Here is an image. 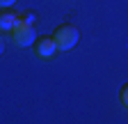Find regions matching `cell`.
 I'll return each mask as SVG.
<instances>
[{"label":"cell","mask_w":128,"mask_h":124,"mask_svg":"<svg viewBox=\"0 0 128 124\" xmlns=\"http://www.w3.org/2000/svg\"><path fill=\"white\" fill-rule=\"evenodd\" d=\"M53 37L57 41V51H71L73 46L80 41V30L73 23H62V25L55 28Z\"/></svg>","instance_id":"1"},{"label":"cell","mask_w":128,"mask_h":124,"mask_svg":"<svg viewBox=\"0 0 128 124\" xmlns=\"http://www.w3.org/2000/svg\"><path fill=\"white\" fill-rule=\"evenodd\" d=\"M12 41L18 46V48H28V46H34L37 41V30H34V23H28V21H18L14 25V30L9 32Z\"/></svg>","instance_id":"2"},{"label":"cell","mask_w":128,"mask_h":124,"mask_svg":"<svg viewBox=\"0 0 128 124\" xmlns=\"http://www.w3.org/2000/svg\"><path fill=\"white\" fill-rule=\"evenodd\" d=\"M55 51H57V41H55V37H48V35L37 37V41H34V53H37V57L48 60V57L55 55Z\"/></svg>","instance_id":"3"},{"label":"cell","mask_w":128,"mask_h":124,"mask_svg":"<svg viewBox=\"0 0 128 124\" xmlns=\"http://www.w3.org/2000/svg\"><path fill=\"white\" fill-rule=\"evenodd\" d=\"M18 21H21V14L18 12H14L9 7H2V9H0V32H7L9 35Z\"/></svg>","instance_id":"4"},{"label":"cell","mask_w":128,"mask_h":124,"mask_svg":"<svg viewBox=\"0 0 128 124\" xmlns=\"http://www.w3.org/2000/svg\"><path fill=\"white\" fill-rule=\"evenodd\" d=\"M119 101H121L124 108H128V83H124L121 90H119Z\"/></svg>","instance_id":"5"},{"label":"cell","mask_w":128,"mask_h":124,"mask_svg":"<svg viewBox=\"0 0 128 124\" xmlns=\"http://www.w3.org/2000/svg\"><path fill=\"white\" fill-rule=\"evenodd\" d=\"M21 19L28 21V23H34V16H32V14H21Z\"/></svg>","instance_id":"6"},{"label":"cell","mask_w":128,"mask_h":124,"mask_svg":"<svg viewBox=\"0 0 128 124\" xmlns=\"http://www.w3.org/2000/svg\"><path fill=\"white\" fill-rule=\"evenodd\" d=\"M16 0H0V7H12Z\"/></svg>","instance_id":"7"},{"label":"cell","mask_w":128,"mask_h":124,"mask_svg":"<svg viewBox=\"0 0 128 124\" xmlns=\"http://www.w3.org/2000/svg\"><path fill=\"white\" fill-rule=\"evenodd\" d=\"M0 53H2V41H0Z\"/></svg>","instance_id":"8"}]
</instances>
